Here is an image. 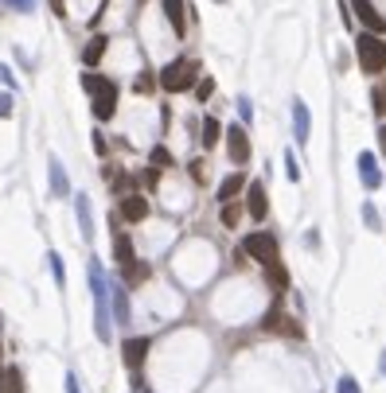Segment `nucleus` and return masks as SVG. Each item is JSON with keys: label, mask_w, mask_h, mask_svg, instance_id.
I'll return each mask as SVG.
<instances>
[{"label": "nucleus", "mask_w": 386, "mask_h": 393, "mask_svg": "<svg viewBox=\"0 0 386 393\" xmlns=\"http://www.w3.org/2000/svg\"><path fill=\"white\" fill-rule=\"evenodd\" d=\"M118 94H121L118 82H110L105 74H98V86L90 90V102H94L90 110H94V121H110V117L118 113Z\"/></svg>", "instance_id": "20e7f679"}, {"label": "nucleus", "mask_w": 386, "mask_h": 393, "mask_svg": "<svg viewBox=\"0 0 386 393\" xmlns=\"http://www.w3.org/2000/svg\"><path fill=\"white\" fill-rule=\"evenodd\" d=\"M149 347H152V342L145 339V335H137V339H125V347H121V362H125L129 370H137V366L145 362V355H149Z\"/></svg>", "instance_id": "4468645a"}, {"label": "nucleus", "mask_w": 386, "mask_h": 393, "mask_svg": "<svg viewBox=\"0 0 386 393\" xmlns=\"http://www.w3.org/2000/svg\"><path fill=\"white\" fill-rule=\"evenodd\" d=\"M203 148H215L219 140H223V121L219 117H203Z\"/></svg>", "instance_id": "aec40b11"}, {"label": "nucleus", "mask_w": 386, "mask_h": 393, "mask_svg": "<svg viewBox=\"0 0 386 393\" xmlns=\"http://www.w3.org/2000/svg\"><path fill=\"white\" fill-rule=\"evenodd\" d=\"M242 191H246V175L242 172H231L223 183H219L215 199H219V203H234V195H242Z\"/></svg>", "instance_id": "f3484780"}, {"label": "nucleus", "mask_w": 386, "mask_h": 393, "mask_svg": "<svg viewBox=\"0 0 386 393\" xmlns=\"http://www.w3.org/2000/svg\"><path fill=\"white\" fill-rule=\"evenodd\" d=\"M141 393H152V389H141Z\"/></svg>", "instance_id": "ea45409f"}, {"label": "nucleus", "mask_w": 386, "mask_h": 393, "mask_svg": "<svg viewBox=\"0 0 386 393\" xmlns=\"http://www.w3.org/2000/svg\"><path fill=\"white\" fill-rule=\"evenodd\" d=\"M86 284H90V300H94V335L98 342L113 339V315H110V281H105V265L98 257L86 261Z\"/></svg>", "instance_id": "f257e3e1"}, {"label": "nucleus", "mask_w": 386, "mask_h": 393, "mask_svg": "<svg viewBox=\"0 0 386 393\" xmlns=\"http://www.w3.org/2000/svg\"><path fill=\"white\" fill-rule=\"evenodd\" d=\"M8 4H12L16 12H31V4H36V0H8Z\"/></svg>", "instance_id": "f704fd0d"}, {"label": "nucleus", "mask_w": 386, "mask_h": 393, "mask_svg": "<svg viewBox=\"0 0 386 393\" xmlns=\"http://www.w3.org/2000/svg\"><path fill=\"white\" fill-rule=\"evenodd\" d=\"M335 393H363V389H359V382L351 378V374H343V378L335 382Z\"/></svg>", "instance_id": "bb28decb"}, {"label": "nucleus", "mask_w": 386, "mask_h": 393, "mask_svg": "<svg viewBox=\"0 0 386 393\" xmlns=\"http://www.w3.org/2000/svg\"><path fill=\"white\" fill-rule=\"evenodd\" d=\"M305 246H312V249L320 246V234H316V230H308V234H305Z\"/></svg>", "instance_id": "e433bc0d"}, {"label": "nucleus", "mask_w": 386, "mask_h": 393, "mask_svg": "<svg viewBox=\"0 0 386 393\" xmlns=\"http://www.w3.org/2000/svg\"><path fill=\"white\" fill-rule=\"evenodd\" d=\"M371 102H375V113H386V86H375Z\"/></svg>", "instance_id": "7c9ffc66"}, {"label": "nucleus", "mask_w": 386, "mask_h": 393, "mask_svg": "<svg viewBox=\"0 0 386 393\" xmlns=\"http://www.w3.org/2000/svg\"><path fill=\"white\" fill-rule=\"evenodd\" d=\"M238 219H242V211H238L234 203H223V226H226V230H234Z\"/></svg>", "instance_id": "a878e982"}, {"label": "nucleus", "mask_w": 386, "mask_h": 393, "mask_svg": "<svg viewBox=\"0 0 386 393\" xmlns=\"http://www.w3.org/2000/svg\"><path fill=\"white\" fill-rule=\"evenodd\" d=\"M211 94H215V78H207V74H203V78L195 82V98H199V102H207Z\"/></svg>", "instance_id": "b1692460"}, {"label": "nucleus", "mask_w": 386, "mask_h": 393, "mask_svg": "<svg viewBox=\"0 0 386 393\" xmlns=\"http://www.w3.org/2000/svg\"><path fill=\"white\" fill-rule=\"evenodd\" d=\"M246 211H250L254 222H261L269 214V199H266V183H250L246 187Z\"/></svg>", "instance_id": "9b49d317"}, {"label": "nucleus", "mask_w": 386, "mask_h": 393, "mask_svg": "<svg viewBox=\"0 0 386 393\" xmlns=\"http://www.w3.org/2000/svg\"><path fill=\"white\" fill-rule=\"evenodd\" d=\"M160 12H164V20L172 23V36L184 39L187 36V12H192V8H187L184 0H160Z\"/></svg>", "instance_id": "1a4fd4ad"}, {"label": "nucleus", "mask_w": 386, "mask_h": 393, "mask_svg": "<svg viewBox=\"0 0 386 393\" xmlns=\"http://www.w3.org/2000/svg\"><path fill=\"white\" fill-rule=\"evenodd\" d=\"M110 296H113V320L121 323V328H125L129 323V315H133V308H129V296H125V288H110Z\"/></svg>", "instance_id": "6ab92c4d"}, {"label": "nucleus", "mask_w": 386, "mask_h": 393, "mask_svg": "<svg viewBox=\"0 0 386 393\" xmlns=\"http://www.w3.org/2000/svg\"><path fill=\"white\" fill-rule=\"evenodd\" d=\"M379 148H382V152H386V125H382V129H379Z\"/></svg>", "instance_id": "4c0bfd02"}, {"label": "nucleus", "mask_w": 386, "mask_h": 393, "mask_svg": "<svg viewBox=\"0 0 386 393\" xmlns=\"http://www.w3.org/2000/svg\"><path fill=\"white\" fill-rule=\"evenodd\" d=\"M47 4H51V12L59 16V20H63V16H67V0H47Z\"/></svg>", "instance_id": "473e14b6"}, {"label": "nucleus", "mask_w": 386, "mask_h": 393, "mask_svg": "<svg viewBox=\"0 0 386 393\" xmlns=\"http://www.w3.org/2000/svg\"><path fill=\"white\" fill-rule=\"evenodd\" d=\"M63 386H67V393H82V389H78V378H75V374H67V382H63Z\"/></svg>", "instance_id": "c9c22d12"}, {"label": "nucleus", "mask_w": 386, "mask_h": 393, "mask_svg": "<svg viewBox=\"0 0 386 393\" xmlns=\"http://www.w3.org/2000/svg\"><path fill=\"white\" fill-rule=\"evenodd\" d=\"M0 393H24V374H20V366H8V370L0 374Z\"/></svg>", "instance_id": "412c9836"}, {"label": "nucleus", "mask_w": 386, "mask_h": 393, "mask_svg": "<svg viewBox=\"0 0 386 393\" xmlns=\"http://www.w3.org/2000/svg\"><path fill=\"white\" fill-rule=\"evenodd\" d=\"M90 145H94L98 156H105V137H102V132H94V137H90Z\"/></svg>", "instance_id": "2f4dec72"}, {"label": "nucleus", "mask_w": 386, "mask_h": 393, "mask_svg": "<svg viewBox=\"0 0 386 393\" xmlns=\"http://www.w3.org/2000/svg\"><path fill=\"white\" fill-rule=\"evenodd\" d=\"M234 105H238V117H242V121H254V102H250V98H246V94L238 98Z\"/></svg>", "instance_id": "c85d7f7f"}, {"label": "nucleus", "mask_w": 386, "mask_h": 393, "mask_svg": "<svg viewBox=\"0 0 386 393\" xmlns=\"http://www.w3.org/2000/svg\"><path fill=\"white\" fill-rule=\"evenodd\" d=\"M199 70L203 66L195 63V58H172L160 70V90H168V94H187V90H195V82H199Z\"/></svg>", "instance_id": "f03ea898"}, {"label": "nucleus", "mask_w": 386, "mask_h": 393, "mask_svg": "<svg viewBox=\"0 0 386 393\" xmlns=\"http://www.w3.org/2000/svg\"><path fill=\"white\" fill-rule=\"evenodd\" d=\"M0 82H4L8 90H16V78H12V70H8V66H0Z\"/></svg>", "instance_id": "72a5a7b5"}, {"label": "nucleus", "mask_w": 386, "mask_h": 393, "mask_svg": "<svg viewBox=\"0 0 386 393\" xmlns=\"http://www.w3.org/2000/svg\"><path fill=\"white\" fill-rule=\"evenodd\" d=\"M219 4H226V0H219Z\"/></svg>", "instance_id": "a19ab883"}, {"label": "nucleus", "mask_w": 386, "mask_h": 393, "mask_svg": "<svg viewBox=\"0 0 386 393\" xmlns=\"http://www.w3.org/2000/svg\"><path fill=\"white\" fill-rule=\"evenodd\" d=\"M355 55H359L363 74H382V70H386V39H382V36L363 31V36L355 39Z\"/></svg>", "instance_id": "7ed1b4c3"}, {"label": "nucleus", "mask_w": 386, "mask_h": 393, "mask_svg": "<svg viewBox=\"0 0 386 393\" xmlns=\"http://www.w3.org/2000/svg\"><path fill=\"white\" fill-rule=\"evenodd\" d=\"M355 168H359V179H363L367 191H379V187H382V172H379V160H375V152H359Z\"/></svg>", "instance_id": "9d476101"}, {"label": "nucleus", "mask_w": 386, "mask_h": 393, "mask_svg": "<svg viewBox=\"0 0 386 393\" xmlns=\"http://www.w3.org/2000/svg\"><path fill=\"white\" fill-rule=\"evenodd\" d=\"M47 183H51V199H71V175L59 156H47Z\"/></svg>", "instance_id": "6e6552de"}, {"label": "nucleus", "mask_w": 386, "mask_h": 393, "mask_svg": "<svg viewBox=\"0 0 386 393\" xmlns=\"http://www.w3.org/2000/svg\"><path fill=\"white\" fill-rule=\"evenodd\" d=\"M113 261L121 265V273H125L129 265L137 261V257H133V241H129L125 234H118V238H113Z\"/></svg>", "instance_id": "a211bd4d"}, {"label": "nucleus", "mask_w": 386, "mask_h": 393, "mask_svg": "<svg viewBox=\"0 0 386 393\" xmlns=\"http://www.w3.org/2000/svg\"><path fill=\"white\" fill-rule=\"evenodd\" d=\"M363 222L371 226V230H379V226H382V222H379V211H375L371 203H363Z\"/></svg>", "instance_id": "c756f323"}, {"label": "nucleus", "mask_w": 386, "mask_h": 393, "mask_svg": "<svg viewBox=\"0 0 386 393\" xmlns=\"http://www.w3.org/2000/svg\"><path fill=\"white\" fill-rule=\"evenodd\" d=\"M293 137H297V145H308V137H312V117L301 98H293Z\"/></svg>", "instance_id": "f8f14e48"}, {"label": "nucleus", "mask_w": 386, "mask_h": 393, "mask_svg": "<svg viewBox=\"0 0 386 393\" xmlns=\"http://www.w3.org/2000/svg\"><path fill=\"white\" fill-rule=\"evenodd\" d=\"M118 211H121V219H125V222H145V219H149V199H145V195H121Z\"/></svg>", "instance_id": "ddd939ff"}, {"label": "nucleus", "mask_w": 386, "mask_h": 393, "mask_svg": "<svg viewBox=\"0 0 386 393\" xmlns=\"http://www.w3.org/2000/svg\"><path fill=\"white\" fill-rule=\"evenodd\" d=\"M0 355H4V347H0Z\"/></svg>", "instance_id": "79ce46f5"}, {"label": "nucleus", "mask_w": 386, "mask_h": 393, "mask_svg": "<svg viewBox=\"0 0 386 393\" xmlns=\"http://www.w3.org/2000/svg\"><path fill=\"white\" fill-rule=\"evenodd\" d=\"M75 199V214H78V234L82 241H94V211H90V195H71Z\"/></svg>", "instance_id": "2eb2a0df"}, {"label": "nucleus", "mask_w": 386, "mask_h": 393, "mask_svg": "<svg viewBox=\"0 0 386 393\" xmlns=\"http://www.w3.org/2000/svg\"><path fill=\"white\" fill-rule=\"evenodd\" d=\"M242 253H250L258 265H273L277 261V238L269 230H254L242 238Z\"/></svg>", "instance_id": "39448f33"}, {"label": "nucleus", "mask_w": 386, "mask_h": 393, "mask_svg": "<svg viewBox=\"0 0 386 393\" xmlns=\"http://www.w3.org/2000/svg\"><path fill=\"white\" fill-rule=\"evenodd\" d=\"M47 265H51V277H55V284H59V288H67V265H63V257L55 253H47Z\"/></svg>", "instance_id": "4be33fe9"}, {"label": "nucleus", "mask_w": 386, "mask_h": 393, "mask_svg": "<svg viewBox=\"0 0 386 393\" xmlns=\"http://www.w3.org/2000/svg\"><path fill=\"white\" fill-rule=\"evenodd\" d=\"M223 140H226V156H231V164H250V132H246V125H231V129H223Z\"/></svg>", "instance_id": "423d86ee"}, {"label": "nucleus", "mask_w": 386, "mask_h": 393, "mask_svg": "<svg viewBox=\"0 0 386 393\" xmlns=\"http://www.w3.org/2000/svg\"><path fill=\"white\" fill-rule=\"evenodd\" d=\"M152 168H156V172L172 168V152H168L164 145H156V148H152Z\"/></svg>", "instance_id": "5701e85b"}, {"label": "nucleus", "mask_w": 386, "mask_h": 393, "mask_svg": "<svg viewBox=\"0 0 386 393\" xmlns=\"http://www.w3.org/2000/svg\"><path fill=\"white\" fill-rule=\"evenodd\" d=\"M348 8H351V12H359V20H363V28L371 31V36H382V31H386V16L371 4V0H348Z\"/></svg>", "instance_id": "0eeeda50"}, {"label": "nucleus", "mask_w": 386, "mask_h": 393, "mask_svg": "<svg viewBox=\"0 0 386 393\" xmlns=\"http://www.w3.org/2000/svg\"><path fill=\"white\" fill-rule=\"evenodd\" d=\"M12 113H16V98H12V90H4L0 94V121H8Z\"/></svg>", "instance_id": "393cba45"}, {"label": "nucleus", "mask_w": 386, "mask_h": 393, "mask_svg": "<svg viewBox=\"0 0 386 393\" xmlns=\"http://www.w3.org/2000/svg\"><path fill=\"white\" fill-rule=\"evenodd\" d=\"M285 175H289L293 183L301 179V164H297V156H293V152H285Z\"/></svg>", "instance_id": "cd10ccee"}, {"label": "nucleus", "mask_w": 386, "mask_h": 393, "mask_svg": "<svg viewBox=\"0 0 386 393\" xmlns=\"http://www.w3.org/2000/svg\"><path fill=\"white\" fill-rule=\"evenodd\" d=\"M379 366H382V374H386V350H382V355H379Z\"/></svg>", "instance_id": "58836bf2"}, {"label": "nucleus", "mask_w": 386, "mask_h": 393, "mask_svg": "<svg viewBox=\"0 0 386 393\" xmlns=\"http://www.w3.org/2000/svg\"><path fill=\"white\" fill-rule=\"evenodd\" d=\"M105 51H110V36H90L86 47H82V63H86V70H94V66L105 58Z\"/></svg>", "instance_id": "dca6fc26"}]
</instances>
